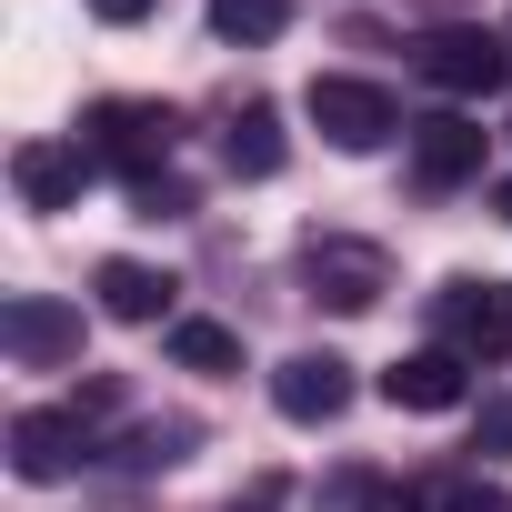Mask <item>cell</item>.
<instances>
[{
  "label": "cell",
  "instance_id": "1",
  "mask_svg": "<svg viewBox=\"0 0 512 512\" xmlns=\"http://www.w3.org/2000/svg\"><path fill=\"white\" fill-rule=\"evenodd\" d=\"M171 141H181V111H171V101H101V111L81 121L91 171H121V181L171 171Z\"/></svg>",
  "mask_w": 512,
  "mask_h": 512
},
{
  "label": "cell",
  "instance_id": "2",
  "mask_svg": "<svg viewBox=\"0 0 512 512\" xmlns=\"http://www.w3.org/2000/svg\"><path fill=\"white\" fill-rule=\"evenodd\" d=\"M412 71H422L442 101H492V91H502V71H512V41H502V31H482V21H442V31H422V41H412Z\"/></svg>",
  "mask_w": 512,
  "mask_h": 512
},
{
  "label": "cell",
  "instance_id": "3",
  "mask_svg": "<svg viewBox=\"0 0 512 512\" xmlns=\"http://www.w3.org/2000/svg\"><path fill=\"white\" fill-rule=\"evenodd\" d=\"M302 292L322 312H372L392 292V251L382 241H352V231H322V241H302Z\"/></svg>",
  "mask_w": 512,
  "mask_h": 512
},
{
  "label": "cell",
  "instance_id": "4",
  "mask_svg": "<svg viewBox=\"0 0 512 512\" xmlns=\"http://www.w3.org/2000/svg\"><path fill=\"white\" fill-rule=\"evenodd\" d=\"M302 111H312V131H322L332 151H382L392 131H412V121L392 111V91H382V81H352V71H322V81L302 91Z\"/></svg>",
  "mask_w": 512,
  "mask_h": 512
},
{
  "label": "cell",
  "instance_id": "5",
  "mask_svg": "<svg viewBox=\"0 0 512 512\" xmlns=\"http://www.w3.org/2000/svg\"><path fill=\"white\" fill-rule=\"evenodd\" d=\"M0 352L31 362V372H61V362H81V312H71V302H51V292L0 302Z\"/></svg>",
  "mask_w": 512,
  "mask_h": 512
},
{
  "label": "cell",
  "instance_id": "6",
  "mask_svg": "<svg viewBox=\"0 0 512 512\" xmlns=\"http://www.w3.org/2000/svg\"><path fill=\"white\" fill-rule=\"evenodd\" d=\"M442 332L462 362H512V282H442Z\"/></svg>",
  "mask_w": 512,
  "mask_h": 512
},
{
  "label": "cell",
  "instance_id": "7",
  "mask_svg": "<svg viewBox=\"0 0 512 512\" xmlns=\"http://www.w3.org/2000/svg\"><path fill=\"white\" fill-rule=\"evenodd\" d=\"M272 402H282V422H342L352 412V362L342 352H292L272 372Z\"/></svg>",
  "mask_w": 512,
  "mask_h": 512
},
{
  "label": "cell",
  "instance_id": "8",
  "mask_svg": "<svg viewBox=\"0 0 512 512\" xmlns=\"http://www.w3.org/2000/svg\"><path fill=\"white\" fill-rule=\"evenodd\" d=\"M472 392V362L452 352V342H432V352H402L392 372H382V402L392 412H452Z\"/></svg>",
  "mask_w": 512,
  "mask_h": 512
},
{
  "label": "cell",
  "instance_id": "9",
  "mask_svg": "<svg viewBox=\"0 0 512 512\" xmlns=\"http://www.w3.org/2000/svg\"><path fill=\"white\" fill-rule=\"evenodd\" d=\"M472 171H482V121H462V111L412 121V181H422V191H452V181H472Z\"/></svg>",
  "mask_w": 512,
  "mask_h": 512
},
{
  "label": "cell",
  "instance_id": "10",
  "mask_svg": "<svg viewBox=\"0 0 512 512\" xmlns=\"http://www.w3.org/2000/svg\"><path fill=\"white\" fill-rule=\"evenodd\" d=\"M81 181H91V151H81V141H21V151H11V191H21L31 211H71Z\"/></svg>",
  "mask_w": 512,
  "mask_h": 512
},
{
  "label": "cell",
  "instance_id": "11",
  "mask_svg": "<svg viewBox=\"0 0 512 512\" xmlns=\"http://www.w3.org/2000/svg\"><path fill=\"white\" fill-rule=\"evenodd\" d=\"M81 452H91V422L81 412H21L11 422V472L21 482H61Z\"/></svg>",
  "mask_w": 512,
  "mask_h": 512
},
{
  "label": "cell",
  "instance_id": "12",
  "mask_svg": "<svg viewBox=\"0 0 512 512\" xmlns=\"http://www.w3.org/2000/svg\"><path fill=\"white\" fill-rule=\"evenodd\" d=\"M221 171H231V181H272V171H282V111H272V101H241V111L221 121Z\"/></svg>",
  "mask_w": 512,
  "mask_h": 512
},
{
  "label": "cell",
  "instance_id": "13",
  "mask_svg": "<svg viewBox=\"0 0 512 512\" xmlns=\"http://www.w3.org/2000/svg\"><path fill=\"white\" fill-rule=\"evenodd\" d=\"M91 292H101V312H111V322H161L181 282H171V272H151V262H101V272H91Z\"/></svg>",
  "mask_w": 512,
  "mask_h": 512
},
{
  "label": "cell",
  "instance_id": "14",
  "mask_svg": "<svg viewBox=\"0 0 512 512\" xmlns=\"http://www.w3.org/2000/svg\"><path fill=\"white\" fill-rule=\"evenodd\" d=\"M171 362L181 372H241V332L231 322H171Z\"/></svg>",
  "mask_w": 512,
  "mask_h": 512
},
{
  "label": "cell",
  "instance_id": "15",
  "mask_svg": "<svg viewBox=\"0 0 512 512\" xmlns=\"http://www.w3.org/2000/svg\"><path fill=\"white\" fill-rule=\"evenodd\" d=\"M211 31L221 41H282L292 31V0H211Z\"/></svg>",
  "mask_w": 512,
  "mask_h": 512
},
{
  "label": "cell",
  "instance_id": "16",
  "mask_svg": "<svg viewBox=\"0 0 512 512\" xmlns=\"http://www.w3.org/2000/svg\"><path fill=\"white\" fill-rule=\"evenodd\" d=\"M191 442H201V422H141V432L121 442V462H131V472H151V462H181Z\"/></svg>",
  "mask_w": 512,
  "mask_h": 512
},
{
  "label": "cell",
  "instance_id": "17",
  "mask_svg": "<svg viewBox=\"0 0 512 512\" xmlns=\"http://www.w3.org/2000/svg\"><path fill=\"white\" fill-rule=\"evenodd\" d=\"M131 211H141V221H181V211H191V181H181V171H151V181H131Z\"/></svg>",
  "mask_w": 512,
  "mask_h": 512
},
{
  "label": "cell",
  "instance_id": "18",
  "mask_svg": "<svg viewBox=\"0 0 512 512\" xmlns=\"http://www.w3.org/2000/svg\"><path fill=\"white\" fill-rule=\"evenodd\" d=\"M442 512H512V492H502V482H452Z\"/></svg>",
  "mask_w": 512,
  "mask_h": 512
},
{
  "label": "cell",
  "instance_id": "19",
  "mask_svg": "<svg viewBox=\"0 0 512 512\" xmlns=\"http://www.w3.org/2000/svg\"><path fill=\"white\" fill-rule=\"evenodd\" d=\"M362 512H422L412 482H362Z\"/></svg>",
  "mask_w": 512,
  "mask_h": 512
},
{
  "label": "cell",
  "instance_id": "20",
  "mask_svg": "<svg viewBox=\"0 0 512 512\" xmlns=\"http://www.w3.org/2000/svg\"><path fill=\"white\" fill-rule=\"evenodd\" d=\"M161 0H91V21H111V31H131V21H151Z\"/></svg>",
  "mask_w": 512,
  "mask_h": 512
},
{
  "label": "cell",
  "instance_id": "21",
  "mask_svg": "<svg viewBox=\"0 0 512 512\" xmlns=\"http://www.w3.org/2000/svg\"><path fill=\"white\" fill-rule=\"evenodd\" d=\"M482 452H512V402H482Z\"/></svg>",
  "mask_w": 512,
  "mask_h": 512
},
{
  "label": "cell",
  "instance_id": "22",
  "mask_svg": "<svg viewBox=\"0 0 512 512\" xmlns=\"http://www.w3.org/2000/svg\"><path fill=\"white\" fill-rule=\"evenodd\" d=\"M272 502H282V472H262V482H251L241 502H221V512H272Z\"/></svg>",
  "mask_w": 512,
  "mask_h": 512
},
{
  "label": "cell",
  "instance_id": "23",
  "mask_svg": "<svg viewBox=\"0 0 512 512\" xmlns=\"http://www.w3.org/2000/svg\"><path fill=\"white\" fill-rule=\"evenodd\" d=\"M492 211H502V221H512V181H502V191H492Z\"/></svg>",
  "mask_w": 512,
  "mask_h": 512
},
{
  "label": "cell",
  "instance_id": "24",
  "mask_svg": "<svg viewBox=\"0 0 512 512\" xmlns=\"http://www.w3.org/2000/svg\"><path fill=\"white\" fill-rule=\"evenodd\" d=\"M502 41H512V31H502Z\"/></svg>",
  "mask_w": 512,
  "mask_h": 512
}]
</instances>
